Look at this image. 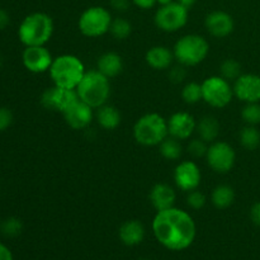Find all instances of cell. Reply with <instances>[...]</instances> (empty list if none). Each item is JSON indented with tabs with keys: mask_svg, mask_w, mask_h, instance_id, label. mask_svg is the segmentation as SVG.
Returning <instances> with one entry per match:
<instances>
[{
	"mask_svg": "<svg viewBox=\"0 0 260 260\" xmlns=\"http://www.w3.org/2000/svg\"><path fill=\"white\" fill-rule=\"evenodd\" d=\"M78 101L79 95L76 89H65L56 85L47 88L41 95V104L46 109L60 112V113H63L69 107Z\"/></svg>",
	"mask_w": 260,
	"mask_h": 260,
	"instance_id": "8fae6325",
	"label": "cell"
},
{
	"mask_svg": "<svg viewBox=\"0 0 260 260\" xmlns=\"http://www.w3.org/2000/svg\"><path fill=\"white\" fill-rule=\"evenodd\" d=\"M96 121H98L99 126L103 127L104 129H116L121 123V113L118 109L109 104H104V106L96 108Z\"/></svg>",
	"mask_w": 260,
	"mask_h": 260,
	"instance_id": "7402d4cb",
	"label": "cell"
},
{
	"mask_svg": "<svg viewBox=\"0 0 260 260\" xmlns=\"http://www.w3.org/2000/svg\"><path fill=\"white\" fill-rule=\"evenodd\" d=\"M109 32L116 40H126L131 35L132 25L128 20L123 19V18H116V19L112 20Z\"/></svg>",
	"mask_w": 260,
	"mask_h": 260,
	"instance_id": "4316f807",
	"label": "cell"
},
{
	"mask_svg": "<svg viewBox=\"0 0 260 260\" xmlns=\"http://www.w3.org/2000/svg\"><path fill=\"white\" fill-rule=\"evenodd\" d=\"M206 159L211 169L220 174H225L235 165L236 154L228 142L215 141L211 146H208Z\"/></svg>",
	"mask_w": 260,
	"mask_h": 260,
	"instance_id": "30bf717a",
	"label": "cell"
},
{
	"mask_svg": "<svg viewBox=\"0 0 260 260\" xmlns=\"http://www.w3.org/2000/svg\"><path fill=\"white\" fill-rule=\"evenodd\" d=\"M207 150V142L203 141L202 139H194L188 144V151H189V154L194 157L206 156Z\"/></svg>",
	"mask_w": 260,
	"mask_h": 260,
	"instance_id": "1f68e13d",
	"label": "cell"
},
{
	"mask_svg": "<svg viewBox=\"0 0 260 260\" xmlns=\"http://www.w3.org/2000/svg\"><path fill=\"white\" fill-rule=\"evenodd\" d=\"M139 260H149V259H139Z\"/></svg>",
	"mask_w": 260,
	"mask_h": 260,
	"instance_id": "7bdbcfd3",
	"label": "cell"
},
{
	"mask_svg": "<svg viewBox=\"0 0 260 260\" xmlns=\"http://www.w3.org/2000/svg\"><path fill=\"white\" fill-rule=\"evenodd\" d=\"M240 142L245 149L255 150L260 145V132L254 126L248 124L240 131Z\"/></svg>",
	"mask_w": 260,
	"mask_h": 260,
	"instance_id": "484cf974",
	"label": "cell"
},
{
	"mask_svg": "<svg viewBox=\"0 0 260 260\" xmlns=\"http://www.w3.org/2000/svg\"><path fill=\"white\" fill-rule=\"evenodd\" d=\"M132 3L141 9H151L156 4L157 0H132Z\"/></svg>",
	"mask_w": 260,
	"mask_h": 260,
	"instance_id": "74e56055",
	"label": "cell"
},
{
	"mask_svg": "<svg viewBox=\"0 0 260 260\" xmlns=\"http://www.w3.org/2000/svg\"><path fill=\"white\" fill-rule=\"evenodd\" d=\"M152 231L164 248L182 251L189 248L196 239L197 228L192 216L177 207L157 211L152 221Z\"/></svg>",
	"mask_w": 260,
	"mask_h": 260,
	"instance_id": "6da1fadb",
	"label": "cell"
},
{
	"mask_svg": "<svg viewBox=\"0 0 260 260\" xmlns=\"http://www.w3.org/2000/svg\"><path fill=\"white\" fill-rule=\"evenodd\" d=\"M210 45L200 35H185L174 46V57L183 66H196L207 57Z\"/></svg>",
	"mask_w": 260,
	"mask_h": 260,
	"instance_id": "8992f818",
	"label": "cell"
},
{
	"mask_svg": "<svg viewBox=\"0 0 260 260\" xmlns=\"http://www.w3.org/2000/svg\"><path fill=\"white\" fill-rule=\"evenodd\" d=\"M175 200H177L175 190L170 185L164 184V183L155 184L150 192V202H151L152 207L156 210V212L174 207Z\"/></svg>",
	"mask_w": 260,
	"mask_h": 260,
	"instance_id": "ac0fdd59",
	"label": "cell"
},
{
	"mask_svg": "<svg viewBox=\"0 0 260 260\" xmlns=\"http://www.w3.org/2000/svg\"><path fill=\"white\" fill-rule=\"evenodd\" d=\"M65 122L73 129L86 128L93 121V108L79 99L62 113Z\"/></svg>",
	"mask_w": 260,
	"mask_h": 260,
	"instance_id": "9a60e30c",
	"label": "cell"
},
{
	"mask_svg": "<svg viewBox=\"0 0 260 260\" xmlns=\"http://www.w3.org/2000/svg\"><path fill=\"white\" fill-rule=\"evenodd\" d=\"M24 68L33 74H42L48 71L53 57L45 46H28L22 55Z\"/></svg>",
	"mask_w": 260,
	"mask_h": 260,
	"instance_id": "7c38bea8",
	"label": "cell"
},
{
	"mask_svg": "<svg viewBox=\"0 0 260 260\" xmlns=\"http://www.w3.org/2000/svg\"><path fill=\"white\" fill-rule=\"evenodd\" d=\"M234 95L245 103L260 102V76L255 74H241L233 86Z\"/></svg>",
	"mask_w": 260,
	"mask_h": 260,
	"instance_id": "5bb4252c",
	"label": "cell"
},
{
	"mask_svg": "<svg viewBox=\"0 0 260 260\" xmlns=\"http://www.w3.org/2000/svg\"><path fill=\"white\" fill-rule=\"evenodd\" d=\"M111 4L116 10L123 12L129 7V0H111Z\"/></svg>",
	"mask_w": 260,
	"mask_h": 260,
	"instance_id": "f35d334b",
	"label": "cell"
},
{
	"mask_svg": "<svg viewBox=\"0 0 260 260\" xmlns=\"http://www.w3.org/2000/svg\"><path fill=\"white\" fill-rule=\"evenodd\" d=\"M13 123V113L10 109L0 107V132L5 131Z\"/></svg>",
	"mask_w": 260,
	"mask_h": 260,
	"instance_id": "836d02e7",
	"label": "cell"
},
{
	"mask_svg": "<svg viewBox=\"0 0 260 260\" xmlns=\"http://www.w3.org/2000/svg\"><path fill=\"white\" fill-rule=\"evenodd\" d=\"M146 62L154 70H167L172 66L174 53L165 46H154L146 52Z\"/></svg>",
	"mask_w": 260,
	"mask_h": 260,
	"instance_id": "d6986e66",
	"label": "cell"
},
{
	"mask_svg": "<svg viewBox=\"0 0 260 260\" xmlns=\"http://www.w3.org/2000/svg\"><path fill=\"white\" fill-rule=\"evenodd\" d=\"M112 20L111 13L106 8L90 7L81 13L79 18V29L86 37H101L109 32Z\"/></svg>",
	"mask_w": 260,
	"mask_h": 260,
	"instance_id": "52a82bcc",
	"label": "cell"
},
{
	"mask_svg": "<svg viewBox=\"0 0 260 260\" xmlns=\"http://www.w3.org/2000/svg\"><path fill=\"white\" fill-rule=\"evenodd\" d=\"M9 22H10L9 14H8L5 10L0 9V29H4V28L9 24Z\"/></svg>",
	"mask_w": 260,
	"mask_h": 260,
	"instance_id": "ab89813d",
	"label": "cell"
},
{
	"mask_svg": "<svg viewBox=\"0 0 260 260\" xmlns=\"http://www.w3.org/2000/svg\"><path fill=\"white\" fill-rule=\"evenodd\" d=\"M170 80L174 81V83H180V81L184 80L185 78V70L183 68H173L169 73Z\"/></svg>",
	"mask_w": 260,
	"mask_h": 260,
	"instance_id": "e575fe53",
	"label": "cell"
},
{
	"mask_svg": "<svg viewBox=\"0 0 260 260\" xmlns=\"http://www.w3.org/2000/svg\"><path fill=\"white\" fill-rule=\"evenodd\" d=\"M202 174L198 165L193 161H182L174 170V182L184 192L196 190L201 184Z\"/></svg>",
	"mask_w": 260,
	"mask_h": 260,
	"instance_id": "4fadbf2b",
	"label": "cell"
},
{
	"mask_svg": "<svg viewBox=\"0 0 260 260\" xmlns=\"http://www.w3.org/2000/svg\"><path fill=\"white\" fill-rule=\"evenodd\" d=\"M206 28L208 33L216 38H225L230 36L234 30V19L229 13L222 10L211 12L206 17Z\"/></svg>",
	"mask_w": 260,
	"mask_h": 260,
	"instance_id": "e0dca14e",
	"label": "cell"
},
{
	"mask_svg": "<svg viewBox=\"0 0 260 260\" xmlns=\"http://www.w3.org/2000/svg\"><path fill=\"white\" fill-rule=\"evenodd\" d=\"M168 136V121L157 113L144 114L134 126L135 140L142 146H159Z\"/></svg>",
	"mask_w": 260,
	"mask_h": 260,
	"instance_id": "5b68a950",
	"label": "cell"
},
{
	"mask_svg": "<svg viewBox=\"0 0 260 260\" xmlns=\"http://www.w3.org/2000/svg\"><path fill=\"white\" fill-rule=\"evenodd\" d=\"M177 2L180 3V4L184 5V7H187L188 9H189L190 7H193V5L196 4V2H197V0H177Z\"/></svg>",
	"mask_w": 260,
	"mask_h": 260,
	"instance_id": "60d3db41",
	"label": "cell"
},
{
	"mask_svg": "<svg viewBox=\"0 0 260 260\" xmlns=\"http://www.w3.org/2000/svg\"><path fill=\"white\" fill-rule=\"evenodd\" d=\"M250 218L256 226L260 228V202H256L250 210Z\"/></svg>",
	"mask_w": 260,
	"mask_h": 260,
	"instance_id": "d590c367",
	"label": "cell"
},
{
	"mask_svg": "<svg viewBox=\"0 0 260 260\" xmlns=\"http://www.w3.org/2000/svg\"><path fill=\"white\" fill-rule=\"evenodd\" d=\"M160 154L168 160H178L182 156V145H180L179 140L174 139L172 136H168L161 144L159 145Z\"/></svg>",
	"mask_w": 260,
	"mask_h": 260,
	"instance_id": "d4e9b609",
	"label": "cell"
},
{
	"mask_svg": "<svg viewBox=\"0 0 260 260\" xmlns=\"http://www.w3.org/2000/svg\"><path fill=\"white\" fill-rule=\"evenodd\" d=\"M53 33L52 18L42 12L28 14L18 28L19 41L28 46H45Z\"/></svg>",
	"mask_w": 260,
	"mask_h": 260,
	"instance_id": "3957f363",
	"label": "cell"
},
{
	"mask_svg": "<svg viewBox=\"0 0 260 260\" xmlns=\"http://www.w3.org/2000/svg\"><path fill=\"white\" fill-rule=\"evenodd\" d=\"M48 73L53 85L65 89H76L86 71L83 61L78 56L65 53L53 58Z\"/></svg>",
	"mask_w": 260,
	"mask_h": 260,
	"instance_id": "7a4b0ae2",
	"label": "cell"
},
{
	"mask_svg": "<svg viewBox=\"0 0 260 260\" xmlns=\"http://www.w3.org/2000/svg\"><path fill=\"white\" fill-rule=\"evenodd\" d=\"M241 117L244 121L250 126H255L260 123V104L259 103H246L243 108Z\"/></svg>",
	"mask_w": 260,
	"mask_h": 260,
	"instance_id": "4dcf8cb0",
	"label": "cell"
},
{
	"mask_svg": "<svg viewBox=\"0 0 260 260\" xmlns=\"http://www.w3.org/2000/svg\"><path fill=\"white\" fill-rule=\"evenodd\" d=\"M203 101L213 108H223L229 106L234 96V89L229 80L222 76H210L202 84Z\"/></svg>",
	"mask_w": 260,
	"mask_h": 260,
	"instance_id": "ba28073f",
	"label": "cell"
},
{
	"mask_svg": "<svg viewBox=\"0 0 260 260\" xmlns=\"http://www.w3.org/2000/svg\"><path fill=\"white\" fill-rule=\"evenodd\" d=\"M220 74L226 80H236L241 75V65L234 58H228L221 63Z\"/></svg>",
	"mask_w": 260,
	"mask_h": 260,
	"instance_id": "83f0119b",
	"label": "cell"
},
{
	"mask_svg": "<svg viewBox=\"0 0 260 260\" xmlns=\"http://www.w3.org/2000/svg\"><path fill=\"white\" fill-rule=\"evenodd\" d=\"M197 127V122L193 116L187 112H177L168 119L169 136L177 140H188Z\"/></svg>",
	"mask_w": 260,
	"mask_h": 260,
	"instance_id": "2e32d148",
	"label": "cell"
},
{
	"mask_svg": "<svg viewBox=\"0 0 260 260\" xmlns=\"http://www.w3.org/2000/svg\"><path fill=\"white\" fill-rule=\"evenodd\" d=\"M196 131L200 135V139L206 142H215V140L220 134V123L217 119L212 116H206L197 122Z\"/></svg>",
	"mask_w": 260,
	"mask_h": 260,
	"instance_id": "603a6c76",
	"label": "cell"
},
{
	"mask_svg": "<svg viewBox=\"0 0 260 260\" xmlns=\"http://www.w3.org/2000/svg\"><path fill=\"white\" fill-rule=\"evenodd\" d=\"M0 226H2V221H0Z\"/></svg>",
	"mask_w": 260,
	"mask_h": 260,
	"instance_id": "ee69618b",
	"label": "cell"
},
{
	"mask_svg": "<svg viewBox=\"0 0 260 260\" xmlns=\"http://www.w3.org/2000/svg\"><path fill=\"white\" fill-rule=\"evenodd\" d=\"M23 230V223L19 218L17 217H9L2 222L0 226V231L4 234L8 238H17L18 235H20Z\"/></svg>",
	"mask_w": 260,
	"mask_h": 260,
	"instance_id": "f546056e",
	"label": "cell"
},
{
	"mask_svg": "<svg viewBox=\"0 0 260 260\" xmlns=\"http://www.w3.org/2000/svg\"><path fill=\"white\" fill-rule=\"evenodd\" d=\"M0 260H14L10 249L3 243H0Z\"/></svg>",
	"mask_w": 260,
	"mask_h": 260,
	"instance_id": "8d00e7d4",
	"label": "cell"
},
{
	"mask_svg": "<svg viewBox=\"0 0 260 260\" xmlns=\"http://www.w3.org/2000/svg\"><path fill=\"white\" fill-rule=\"evenodd\" d=\"M119 239L127 246H136L142 243L145 238V228L140 221L129 220L122 223L118 231Z\"/></svg>",
	"mask_w": 260,
	"mask_h": 260,
	"instance_id": "ffe728a7",
	"label": "cell"
},
{
	"mask_svg": "<svg viewBox=\"0 0 260 260\" xmlns=\"http://www.w3.org/2000/svg\"><path fill=\"white\" fill-rule=\"evenodd\" d=\"M173 0H157V3L160 4V7H162V5H167V4H170Z\"/></svg>",
	"mask_w": 260,
	"mask_h": 260,
	"instance_id": "b9f144b4",
	"label": "cell"
},
{
	"mask_svg": "<svg viewBox=\"0 0 260 260\" xmlns=\"http://www.w3.org/2000/svg\"><path fill=\"white\" fill-rule=\"evenodd\" d=\"M235 200V192L230 185L221 184L213 189L212 196H211V201H212L213 206L218 210H225L229 208L234 203Z\"/></svg>",
	"mask_w": 260,
	"mask_h": 260,
	"instance_id": "cb8c5ba5",
	"label": "cell"
},
{
	"mask_svg": "<svg viewBox=\"0 0 260 260\" xmlns=\"http://www.w3.org/2000/svg\"><path fill=\"white\" fill-rule=\"evenodd\" d=\"M188 22V8L178 2L162 5L155 14V24L164 32H177Z\"/></svg>",
	"mask_w": 260,
	"mask_h": 260,
	"instance_id": "9c48e42d",
	"label": "cell"
},
{
	"mask_svg": "<svg viewBox=\"0 0 260 260\" xmlns=\"http://www.w3.org/2000/svg\"><path fill=\"white\" fill-rule=\"evenodd\" d=\"M122 69H123V61L121 56L116 52L103 53L96 62V70L108 79L119 75L122 73Z\"/></svg>",
	"mask_w": 260,
	"mask_h": 260,
	"instance_id": "44dd1931",
	"label": "cell"
},
{
	"mask_svg": "<svg viewBox=\"0 0 260 260\" xmlns=\"http://www.w3.org/2000/svg\"><path fill=\"white\" fill-rule=\"evenodd\" d=\"M79 99L93 109L107 104L111 95V83L107 76L98 70L86 71L76 88Z\"/></svg>",
	"mask_w": 260,
	"mask_h": 260,
	"instance_id": "277c9868",
	"label": "cell"
},
{
	"mask_svg": "<svg viewBox=\"0 0 260 260\" xmlns=\"http://www.w3.org/2000/svg\"><path fill=\"white\" fill-rule=\"evenodd\" d=\"M182 98L185 103L196 104L203 99L202 85L197 83H188L182 90Z\"/></svg>",
	"mask_w": 260,
	"mask_h": 260,
	"instance_id": "f1b7e54d",
	"label": "cell"
},
{
	"mask_svg": "<svg viewBox=\"0 0 260 260\" xmlns=\"http://www.w3.org/2000/svg\"><path fill=\"white\" fill-rule=\"evenodd\" d=\"M187 203L190 208H193V210H201V208L205 207L206 205V196L197 189L192 190V192H189V194H188Z\"/></svg>",
	"mask_w": 260,
	"mask_h": 260,
	"instance_id": "d6a6232c",
	"label": "cell"
}]
</instances>
